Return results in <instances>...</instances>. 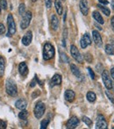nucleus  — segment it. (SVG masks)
<instances>
[{"label":"nucleus","mask_w":114,"mask_h":129,"mask_svg":"<svg viewBox=\"0 0 114 129\" xmlns=\"http://www.w3.org/2000/svg\"><path fill=\"white\" fill-rule=\"evenodd\" d=\"M55 54V48L53 47V45L48 42L45 43L44 47H43V59L45 61L51 60L52 58H54Z\"/></svg>","instance_id":"1"},{"label":"nucleus","mask_w":114,"mask_h":129,"mask_svg":"<svg viewBox=\"0 0 114 129\" xmlns=\"http://www.w3.org/2000/svg\"><path fill=\"white\" fill-rule=\"evenodd\" d=\"M5 91L11 97H15L18 94V88L15 82L12 79H7L5 83Z\"/></svg>","instance_id":"2"},{"label":"nucleus","mask_w":114,"mask_h":129,"mask_svg":"<svg viewBox=\"0 0 114 129\" xmlns=\"http://www.w3.org/2000/svg\"><path fill=\"white\" fill-rule=\"evenodd\" d=\"M7 26H8V34L6 35L11 37L16 33V25L12 14H9L7 17Z\"/></svg>","instance_id":"3"},{"label":"nucleus","mask_w":114,"mask_h":129,"mask_svg":"<svg viewBox=\"0 0 114 129\" xmlns=\"http://www.w3.org/2000/svg\"><path fill=\"white\" fill-rule=\"evenodd\" d=\"M45 111H46V106H45V104L42 102H39L37 105H35V108H34L33 113L35 116L36 119H41L45 113Z\"/></svg>","instance_id":"4"},{"label":"nucleus","mask_w":114,"mask_h":129,"mask_svg":"<svg viewBox=\"0 0 114 129\" xmlns=\"http://www.w3.org/2000/svg\"><path fill=\"white\" fill-rule=\"evenodd\" d=\"M70 54H71L72 57L79 63H83L84 62V57L81 54L80 51L78 50V48L75 46V45H71L70 47Z\"/></svg>","instance_id":"5"},{"label":"nucleus","mask_w":114,"mask_h":129,"mask_svg":"<svg viewBox=\"0 0 114 129\" xmlns=\"http://www.w3.org/2000/svg\"><path fill=\"white\" fill-rule=\"evenodd\" d=\"M32 12H26L24 13V15H23L22 17V20H21L20 22V27L21 29H26L27 27L29 26V25H30L31 23V20H32Z\"/></svg>","instance_id":"6"},{"label":"nucleus","mask_w":114,"mask_h":129,"mask_svg":"<svg viewBox=\"0 0 114 129\" xmlns=\"http://www.w3.org/2000/svg\"><path fill=\"white\" fill-rule=\"evenodd\" d=\"M102 79H103V82H104V86H105V88L107 89V90H111L112 81H111V77L109 76V73H108L106 70H103Z\"/></svg>","instance_id":"7"},{"label":"nucleus","mask_w":114,"mask_h":129,"mask_svg":"<svg viewBox=\"0 0 114 129\" xmlns=\"http://www.w3.org/2000/svg\"><path fill=\"white\" fill-rule=\"evenodd\" d=\"M96 128L99 129H105L107 128V122L104 119V115L99 114L97 119V124H96Z\"/></svg>","instance_id":"8"},{"label":"nucleus","mask_w":114,"mask_h":129,"mask_svg":"<svg viewBox=\"0 0 114 129\" xmlns=\"http://www.w3.org/2000/svg\"><path fill=\"white\" fill-rule=\"evenodd\" d=\"M79 122H80V120H79L78 118H77V117H72V118H70V119H68V121H67V123H66V127L68 128V129L77 128V126H78V125H79Z\"/></svg>","instance_id":"9"},{"label":"nucleus","mask_w":114,"mask_h":129,"mask_svg":"<svg viewBox=\"0 0 114 129\" xmlns=\"http://www.w3.org/2000/svg\"><path fill=\"white\" fill-rule=\"evenodd\" d=\"M92 37H93V41L95 42V44L97 45V47H102L103 45V41H102V37H101L100 34L98 33V31L94 30L92 32Z\"/></svg>","instance_id":"10"},{"label":"nucleus","mask_w":114,"mask_h":129,"mask_svg":"<svg viewBox=\"0 0 114 129\" xmlns=\"http://www.w3.org/2000/svg\"><path fill=\"white\" fill-rule=\"evenodd\" d=\"M79 7H80V11L84 16L88 15L89 13V5L87 0H80L79 3Z\"/></svg>","instance_id":"11"},{"label":"nucleus","mask_w":114,"mask_h":129,"mask_svg":"<svg viewBox=\"0 0 114 129\" xmlns=\"http://www.w3.org/2000/svg\"><path fill=\"white\" fill-rule=\"evenodd\" d=\"M32 34L31 31H28V32L23 36L22 41H22V44L24 45V46H29V45L31 44V42H32Z\"/></svg>","instance_id":"12"},{"label":"nucleus","mask_w":114,"mask_h":129,"mask_svg":"<svg viewBox=\"0 0 114 129\" xmlns=\"http://www.w3.org/2000/svg\"><path fill=\"white\" fill-rule=\"evenodd\" d=\"M64 98L68 102H73L75 100V93L72 90H67L64 93Z\"/></svg>","instance_id":"13"},{"label":"nucleus","mask_w":114,"mask_h":129,"mask_svg":"<svg viewBox=\"0 0 114 129\" xmlns=\"http://www.w3.org/2000/svg\"><path fill=\"white\" fill-rule=\"evenodd\" d=\"M70 70H71L72 73L74 74V76L77 77V78H78V79H80V80L83 79V76H82V73H81L80 70H79L75 64H73V63L70 64Z\"/></svg>","instance_id":"14"},{"label":"nucleus","mask_w":114,"mask_h":129,"mask_svg":"<svg viewBox=\"0 0 114 129\" xmlns=\"http://www.w3.org/2000/svg\"><path fill=\"white\" fill-rule=\"evenodd\" d=\"M19 71L20 73L21 76L23 77H26V75L28 74V68L26 66V62H21L20 64L19 65Z\"/></svg>","instance_id":"15"},{"label":"nucleus","mask_w":114,"mask_h":129,"mask_svg":"<svg viewBox=\"0 0 114 129\" xmlns=\"http://www.w3.org/2000/svg\"><path fill=\"white\" fill-rule=\"evenodd\" d=\"M61 76L59 74H55L51 79V87H54L55 85H60L61 83Z\"/></svg>","instance_id":"16"},{"label":"nucleus","mask_w":114,"mask_h":129,"mask_svg":"<svg viewBox=\"0 0 114 129\" xmlns=\"http://www.w3.org/2000/svg\"><path fill=\"white\" fill-rule=\"evenodd\" d=\"M15 106H16V108L19 109V110H23V109L26 108V106H27V102L23 99H19V100L16 101Z\"/></svg>","instance_id":"17"},{"label":"nucleus","mask_w":114,"mask_h":129,"mask_svg":"<svg viewBox=\"0 0 114 129\" xmlns=\"http://www.w3.org/2000/svg\"><path fill=\"white\" fill-rule=\"evenodd\" d=\"M60 22H59V19L57 18L56 15H53L51 18V27L54 31H56L59 27Z\"/></svg>","instance_id":"18"},{"label":"nucleus","mask_w":114,"mask_h":129,"mask_svg":"<svg viewBox=\"0 0 114 129\" xmlns=\"http://www.w3.org/2000/svg\"><path fill=\"white\" fill-rule=\"evenodd\" d=\"M55 10H56L57 13L59 14V15H61L63 12V7H62V5H61V0H55Z\"/></svg>","instance_id":"19"},{"label":"nucleus","mask_w":114,"mask_h":129,"mask_svg":"<svg viewBox=\"0 0 114 129\" xmlns=\"http://www.w3.org/2000/svg\"><path fill=\"white\" fill-rule=\"evenodd\" d=\"M92 16H93L94 19H95V20L97 21V22H98L99 24L103 25L104 23V19H103V17L101 16V14L99 13L98 12H94L93 14H92Z\"/></svg>","instance_id":"20"},{"label":"nucleus","mask_w":114,"mask_h":129,"mask_svg":"<svg viewBox=\"0 0 114 129\" xmlns=\"http://www.w3.org/2000/svg\"><path fill=\"white\" fill-rule=\"evenodd\" d=\"M5 60L3 56L0 55V77H3L5 74Z\"/></svg>","instance_id":"21"},{"label":"nucleus","mask_w":114,"mask_h":129,"mask_svg":"<svg viewBox=\"0 0 114 129\" xmlns=\"http://www.w3.org/2000/svg\"><path fill=\"white\" fill-rule=\"evenodd\" d=\"M86 98H87V99H88L89 102L93 103V102H95V101H96L97 96H96V94L94 93L93 91H89L88 93H87V95H86Z\"/></svg>","instance_id":"22"},{"label":"nucleus","mask_w":114,"mask_h":129,"mask_svg":"<svg viewBox=\"0 0 114 129\" xmlns=\"http://www.w3.org/2000/svg\"><path fill=\"white\" fill-rule=\"evenodd\" d=\"M104 51H105L106 54H114V47H113V45H111V44L105 45Z\"/></svg>","instance_id":"23"},{"label":"nucleus","mask_w":114,"mask_h":129,"mask_svg":"<svg viewBox=\"0 0 114 129\" xmlns=\"http://www.w3.org/2000/svg\"><path fill=\"white\" fill-rule=\"evenodd\" d=\"M27 117H28V112L26 110H25V109L21 110V112L19 113V118L21 120H25V119H27Z\"/></svg>","instance_id":"24"},{"label":"nucleus","mask_w":114,"mask_h":129,"mask_svg":"<svg viewBox=\"0 0 114 129\" xmlns=\"http://www.w3.org/2000/svg\"><path fill=\"white\" fill-rule=\"evenodd\" d=\"M97 7H98V8L100 9V10L102 11L103 12H104V15L110 16V13H111V11H110L109 9H108L106 6H104V5H102L101 4H99V5H97Z\"/></svg>","instance_id":"25"},{"label":"nucleus","mask_w":114,"mask_h":129,"mask_svg":"<svg viewBox=\"0 0 114 129\" xmlns=\"http://www.w3.org/2000/svg\"><path fill=\"white\" fill-rule=\"evenodd\" d=\"M49 119H42V121L41 122V129H46L48 127V124H49Z\"/></svg>","instance_id":"26"},{"label":"nucleus","mask_w":114,"mask_h":129,"mask_svg":"<svg viewBox=\"0 0 114 129\" xmlns=\"http://www.w3.org/2000/svg\"><path fill=\"white\" fill-rule=\"evenodd\" d=\"M60 57H61V61H63V62H69V60H68V57L66 55V54L65 53H62V52H60Z\"/></svg>","instance_id":"27"},{"label":"nucleus","mask_w":114,"mask_h":129,"mask_svg":"<svg viewBox=\"0 0 114 129\" xmlns=\"http://www.w3.org/2000/svg\"><path fill=\"white\" fill-rule=\"evenodd\" d=\"M83 121L85 123L86 126H88L89 127H90V126H92V120L90 119V118L86 117V116H84V117H83Z\"/></svg>","instance_id":"28"},{"label":"nucleus","mask_w":114,"mask_h":129,"mask_svg":"<svg viewBox=\"0 0 114 129\" xmlns=\"http://www.w3.org/2000/svg\"><path fill=\"white\" fill-rule=\"evenodd\" d=\"M82 38L84 40V41H86L87 44H88V45H90V44H91V39H90V34H84Z\"/></svg>","instance_id":"29"},{"label":"nucleus","mask_w":114,"mask_h":129,"mask_svg":"<svg viewBox=\"0 0 114 129\" xmlns=\"http://www.w3.org/2000/svg\"><path fill=\"white\" fill-rule=\"evenodd\" d=\"M26 12V6L24 4H20L19 7V13L20 15H24V13Z\"/></svg>","instance_id":"30"},{"label":"nucleus","mask_w":114,"mask_h":129,"mask_svg":"<svg viewBox=\"0 0 114 129\" xmlns=\"http://www.w3.org/2000/svg\"><path fill=\"white\" fill-rule=\"evenodd\" d=\"M0 7L4 10H6L7 9V2L6 0H1L0 1Z\"/></svg>","instance_id":"31"},{"label":"nucleus","mask_w":114,"mask_h":129,"mask_svg":"<svg viewBox=\"0 0 114 129\" xmlns=\"http://www.w3.org/2000/svg\"><path fill=\"white\" fill-rule=\"evenodd\" d=\"M105 94H106V96H107V98L110 99V101H111V103L114 104V98H113V96L111 95V93H110L108 90H105Z\"/></svg>","instance_id":"32"},{"label":"nucleus","mask_w":114,"mask_h":129,"mask_svg":"<svg viewBox=\"0 0 114 129\" xmlns=\"http://www.w3.org/2000/svg\"><path fill=\"white\" fill-rule=\"evenodd\" d=\"M80 45H81V48H84H84H86L87 47L89 46V45L87 44V42H86L85 41H84V39H83V38L81 39V41H80Z\"/></svg>","instance_id":"33"},{"label":"nucleus","mask_w":114,"mask_h":129,"mask_svg":"<svg viewBox=\"0 0 114 129\" xmlns=\"http://www.w3.org/2000/svg\"><path fill=\"white\" fill-rule=\"evenodd\" d=\"M87 70H88L89 74H90V77H91V79H92V80L95 79V74H94L93 70H92L90 68H87Z\"/></svg>","instance_id":"34"},{"label":"nucleus","mask_w":114,"mask_h":129,"mask_svg":"<svg viewBox=\"0 0 114 129\" xmlns=\"http://www.w3.org/2000/svg\"><path fill=\"white\" fill-rule=\"evenodd\" d=\"M84 59L86 60L87 61H88V62H91V61H92V56L90 55V54H85V56H84Z\"/></svg>","instance_id":"35"},{"label":"nucleus","mask_w":114,"mask_h":129,"mask_svg":"<svg viewBox=\"0 0 114 129\" xmlns=\"http://www.w3.org/2000/svg\"><path fill=\"white\" fill-rule=\"evenodd\" d=\"M45 3H46V6L48 9H50L52 6V0H45Z\"/></svg>","instance_id":"36"},{"label":"nucleus","mask_w":114,"mask_h":129,"mask_svg":"<svg viewBox=\"0 0 114 129\" xmlns=\"http://www.w3.org/2000/svg\"><path fill=\"white\" fill-rule=\"evenodd\" d=\"M6 122L3 120H0V129H5L6 128Z\"/></svg>","instance_id":"37"},{"label":"nucleus","mask_w":114,"mask_h":129,"mask_svg":"<svg viewBox=\"0 0 114 129\" xmlns=\"http://www.w3.org/2000/svg\"><path fill=\"white\" fill-rule=\"evenodd\" d=\"M5 33V27L4 26V24L0 23V34H4Z\"/></svg>","instance_id":"38"},{"label":"nucleus","mask_w":114,"mask_h":129,"mask_svg":"<svg viewBox=\"0 0 114 129\" xmlns=\"http://www.w3.org/2000/svg\"><path fill=\"white\" fill-rule=\"evenodd\" d=\"M98 1L100 2L101 4H103V5H108L107 0H98Z\"/></svg>","instance_id":"39"},{"label":"nucleus","mask_w":114,"mask_h":129,"mask_svg":"<svg viewBox=\"0 0 114 129\" xmlns=\"http://www.w3.org/2000/svg\"><path fill=\"white\" fill-rule=\"evenodd\" d=\"M111 77H112V79L114 80V68L111 69Z\"/></svg>","instance_id":"40"},{"label":"nucleus","mask_w":114,"mask_h":129,"mask_svg":"<svg viewBox=\"0 0 114 129\" xmlns=\"http://www.w3.org/2000/svg\"><path fill=\"white\" fill-rule=\"evenodd\" d=\"M111 26H112L113 28H114V17L111 18Z\"/></svg>","instance_id":"41"},{"label":"nucleus","mask_w":114,"mask_h":129,"mask_svg":"<svg viewBox=\"0 0 114 129\" xmlns=\"http://www.w3.org/2000/svg\"><path fill=\"white\" fill-rule=\"evenodd\" d=\"M111 6H112V9L114 10V0H112V1H111Z\"/></svg>","instance_id":"42"},{"label":"nucleus","mask_w":114,"mask_h":129,"mask_svg":"<svg viewBox=\"0 0 114 129\" xmlns=\"http://www.w3.org/2000/svg\"><path fill=\"white\" fill-rule=\"evenodd\" d=\"M32 2H36L37 0H32Z\"/></svg>","instance_id":"43"},{"label":"nucleus","mask_w":114,"mask_h":129,"mask_svg":"<svg viewBox=\"0 0 114 129\" xmlns=\"http://www.w3.org/2000/svg\"><path fill=\"white\" fill-rule=\"evenodd\" d=\"M1 9H2V8H1V7H0V13H1Z\"/></svg>","instance_id":"44"},{"label":"nucleus","mask_w":114,"mask_h":129,"mask_svg":"<svg viewBox=\"0 0 114 129\" xmlns=\"http://www.w3.org/2000/svg\"><path fill=\"white\" fill-rule=\"evenodd\" d=\"M61 1H65V0H61Z\"/></svg>","instance_id":"45"},{"label":"nucleus","mask_w":114,"mask_h":129,"mask_svg":"<svg viewBox=\"0 0 114 129\" xmlns=\"http://www.w3.org/2000/svg\"><path fill=\"white\" fill-rule=\"evenodd\" d=\"M113 121H114V120H113Z\"/></svg>","instance_id":"46"}]
</instances>
